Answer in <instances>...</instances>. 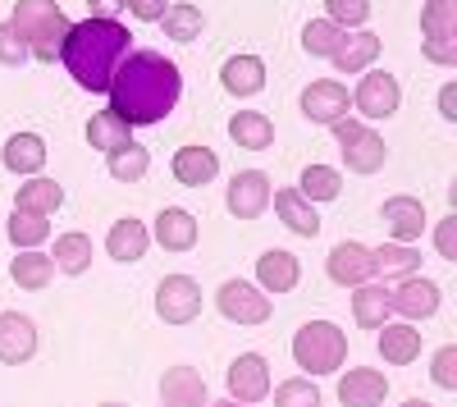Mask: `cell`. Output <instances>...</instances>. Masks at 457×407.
<instances>
[{
	"label": "cell",
	"instance_id": "6da1fadb",
	"mask_svg": "<svg viewBox=\"0 0 457 407\" xmlns=\"http://www.w3.org/2000/svg\"><path fill=\"white\" fill-rule=\"evenodd\" d=\"M105 92H110V110L133 129V124L165 120L170 110L179 105L183 79H179L174 60H165L156 51H129L124 64L114 69V79H110Z\"/></svg>",
	"mask_w": 457,
	"mask_h": 407
},
{
	"label": "cell",
	"instance_id": "7a4b0ae2",
	"mask_svg": "<svg viewBox=\"0 0 457 407\" xmlns=\"http://www.w3.org/2000/svg\"><path fill=\"white\" fill-rule=\"evenodd\" d=\"M129 28L114 23V19H87V23H69V37L60 46L64 69L73 73V83L87 87V92H105L114 69L124 64L129 55Z\"/></svg>",
	"mask_w": 457,
	"mask_h": 407
},
{
	"label": "cell",
	"instance_id": "3957f363",
	"mask_svg": "<svg viewBox=\"0 0 457 407\" xmlns=\"http://www.w3.org/2000/svg\"><path fill=\"white\" fill-rule=\"evenodd\" d=\"M10 23L19 28V37L28 42V55H32V60L55 64L64 37H69V19L60 14L55 0H19Z\"/></svg>",
	"mask_w": 457,
	"mask_h": 407
},
{
	"label": "cell",
	"instance_id": "277c9868",
	"mask_svg": "<svg viewBox=\"0 0 457 407\" xmlns=\"http://www.w3.org/2000/svg\"><path fill=\"white\" fill-rule=\"evenodd\" d=\"M348 357V335L334 320H307L293 335V361L312 376H334Z\"/></svg>",
	"mask_w": 457,
	"mask_h": 407
},
{
	"label": "cell",
	"instance_id": "5b68a950",
	"mask_svg": "<svg viewBox=\"0 0 457 407\" xmlns=\"http://www.w3.org/2000/svg\"><path fill=\"white\" fill-rule=\"evenodd\" d=\"M156 311L165 325H187L202 316V284L193 275H165L156 288Z\"/></svg>",
	"mask_w": 457,
	"mask_h": 407
},
{
	"label": "cell",
	"instance_id": "8992f818",
	"mask_svg": "<svg viewBox=\"0 0 457 407\" xmlns=\"http://www.w3.org/2000/svg\"><path fill=\"white\" fill-rule=\"evenodd\" d=\"M215 307H220L224 320H234V325H261V320H270V298H265L256 284H243V279H228L215 293Z\"/></svg>",
	"mask_w": 457,
	"mask_h": 407
},
{
	"label": "cell",
	"instance_id": "52a82bcc",
	"mask_svg": "<svg viewBox=\"0 0 457 407\" xmlns=\"http://www.w3.org/2000/svg\"><path fill=\"white\" fill-rule=\"evenodd\" d=\"M224 380H228V398L252 407V403H261L265 394H270V366H265L261 353H243V357H234Z\"/></svg>",
	"mask_w": 457,
	"mask_h": 407
},
{
	"label": "cell",
	"instance_id": "ba28073f",
	"mask_svg": "<svg viewBox=\"0 0 457 407\" xmlns=\"http://www.w3.org/2000/svg\"><path fill=\"white\" fill-rule=\"evenodd\" d=\"M353 105L361 110L366 120H389L394 110L403 105V92H398V79L394 73H366V79L357 83V92H353Z\"/></svg>",
	"mask_w": 457,
	"mask_h": 407
},
{
	"label": "cell",
	"instance_id": "9c48e42d",
	"mask_svg": "<svg viewBox=\"0 0 457 407\" xmlns=\"http://www.w3.org/2000/svg\"><path fill=\"white\" fill-rule=\"evenodd\" d=\"M389 311H398L403 320H430L439 311V284L407 275L398 288H389Z\"/></svg>",
	"mask_w": 457,
	"mask_h": 407
},
{
	"label": "cell",
	"instance_id": "30bf717a",
	"mask_svg": "<svg viewBox=\"0 0 457 407\" xmlns=\"http://www.w3.org/2000/svg\"><path fill=\"white\" fill-rule=\"evenodd\" d=\"M302 115H307L312 124H338V120H348V87L334 83V79H320L312 83L307 92H302Z\"/></svg>",
	"mask_w": 457,
	"mask_h": 407
},
{
	"label": "cell",
	"instance_id": "8fae6325",
	"mask_svg": "<svg viewBox=\"0 0 457 407\" xmlns=\"http://www.w3.org/2000/svg\"><path fill=\"white\" fill-rule=\"evenodd\" d=\"M224 206H228V215H238V220H256L265 206H270V179H265L261 170H243V174H234Z\"/></svg>",
	"mask_w": 457,
	"mask_h": 407
},
{
	"label": "cell",
	"instance_id": "7c38bea8",
	"mask_svg": "<svg viewBox=\"0 0 457 407\" xmlns=\"http://www.w3.org/2000/svg\"><path fill=\"white\" fill-rule=\"evenodd\" d=\"M329 279L343 284V288H361L375 279V256L366 243H338L329 252Z\"/></svg>",
	"mask_w": 457,
	"mask_h": 407
},
{
	"label": "cell",
	"instance_id": "4fadbf2b",
	"mask_svg": "<svg viewBox=\"0 0 457 407\" xmlns=\"http://www.w3.org/2000/svg\"><path fill=\"white\" fill-rule=\"evenodd\" d=\"M379 220H385V229L394 243H416L426 229V206L416 197H389L385 211H379Z\"/></svg>",
	"mask_w": 457,
	"mask_h": 407
},
{
	"label": "cell",
	"instance_id": "5bb4252c",
	"mask_svg": "<svg viewBox=\"0 0 457 407\" xmlns=\"http://www.w3.org/2000/svg\"><path fill=\"white\" fill-rule=\"evenodd\" d=\"M161 403L165 407H202L206 403V376L193 366H170L161 376Z\"/></svg>",
	"mask_w": 457,
	"mask_h": 407
},
{
	"label": "cell",
	"instance_id": "9a60e30c",
	"mask_svg": "<svg viewBox=\"0 0 457 407\" xmlns=\"http://www.w3.org/2000/svg\"><path fill=\"white\" fill-rule=\"evenodd\" d=\"M197 215L193 211H183V206H165L156 215V243L165 252H193L197 247Z\"/></svg>",
	"mask_w": 457,
	"mask_h": 407
},
{
	"label": "cell",
	"instance_id": "2e32d148",
	"mask_svg": "<svg viewBox=\"0 0 457 407\" xmlns=\"http://www.w3.org/2000/svg\"><path fill=\"white\" fill-rule=\"evenodd\" d=\"M37 353V325L19 311H5L0 316V361L5 366H19Z\"/></svg>",
	"mask_w": 457,
	"mask_h": 407
},
{
	"label": "cell",
	"instance_id": "e0dca14e",
	"mask_svg": "<svg viewBox=\"0 0 457 407\" xmlns=\"http://www.w3.org/2000/svg\"><path fill=\"white\" fill-rule=\"evenodd\" d=\"M385 394H389L385 371H366V366H357V371H348L338 380V403L343 407H379Z\"/></svg>",
	"mask_w": 457,
	"mask_h": 407
},
{
	"label": "cell",
	"instance_id": "ac0fdd59",
	"mask_svg": "<svg viewBox=\"0 0 457 407\" xmlns=\"http://www.w3.org/2000/svg\"><path fill=\"white\" fill-rule=\"evenodd\" d=\"M256 279H261L265 293H293L297 279H302V266H297L293 252L270 247V252H261V262H256Z\"/></svg>",
	"mask_w": 457,
	"mask_h": 407
},
{
	"label": "cell",
	"instance_id": "d6986e66",
	"mask_svg": "<svg viewBox=\"0 0 457 407\" xmlns=\"http://www.w3.org/2000/svg\"><path fill=\"white\" fill-rule=\"evenodd\" d=\"M275 211H279V220L297 234V238H316L320 234V215H316V206L302 197L297 188H279L275 193Z\"/></svg>",
	"mask_w": 457,
	"mask_h": 407
},
{
	"label": "cell",
	"instance_id": "ffe728a7",
	"mask_svg": "<svg viewBox=\"0 0 457 407\" xmlns=\"http://www.w3.org/2000/svg\"><path fill=\"white\" fill-rule=\"evenodd\" d=\"M146 247H151V234H146L142 220H133V215H129V220H114V225H110L105 252L114 256V262H142Z\"/></svg>",
	"mask_w": 457,
	"mask_h": 407
},
{
	"label": "cell",
	"instance_id": "44dd1931",
	"mask_svg": "<svg viewBox=\"0 0 457 407\" xmlns=\"http://www.w3.org/2000/svg\"><path fill=\"white\" fill-rule=\"evenodd\" d=\"M215 174H220V161H215L211 146H179L174 152V179L183 188H202Z\"/></svg>",
	"mask_w": 457,
	"mask_h": 407
},
{
	"label": "cell",
	"instance_id": "7402d4cb",
	"mask_svg": "<svg viewBox=\"0 0 457 407\" xmlns=\"http://www.w3.org/2000/svg\"><path fill=\"white\" fill-rule=\"evenodd\" d=\"M60 206H64V188L55 179H42V174H32L19 188V202H14V211H28V215H55Z\"/></svg>",
	"mask_w": 457,
	"mask_h": 407
},
{
	"label": "cell",
	"instance_id": "603a6c76",
	"mask_svg": "<svg viewBox=\"0 0 457 407\" xmlns=\"http://www.w3.org/2000/svg\"><path fill=\"white\" fill-rule=\"evenodd\" d=\"M228 137H234L243 152H265V146L275 142V124H270V115H261V110H243V115L228 120Z\"/></svg>",
	"mask_w": 457,
	"mask_h": 407
},
{
	"label": "cell",
	"instance_id": "cb8c5ba5",
	"mask_svg": "<svg viewBox=\"0 0 457 407\" xmlns=\"http://www.w3.org/2000/svg\"><path fill=\"white\" fill-rule=\"evenodd\" d=\"M379 357L389 366H407L421 357V335L411 325H379Z\"/></svg>",
	"mask_w": 457,
	"mask_h": 407
},
{
	"label": "cell",
	"instance_id": "d4e9b609",
	"mask_svg": "<svg viewBox=\"0 0 457 407\" xmlns=\"http://www.w3.org/2000/svg\"><path fill=\"white\" fill-rule=\"evenodd\" d=\"M385 156H389L385 137L370 133V129H361L348 146H343V161H348V170H353V174H375L379 165H385Z\"/></svg>",
	"mask_w": 457,
	"mask_h": 407
},
{
	"label": "cell",
	"instance_id": "484cf974",
	"mask_svg": "<svg viewBox=\"0 0 457 407\" xmlns=\"http://www.w3.org/2000/svg\"><path fill=\"white\" fill-rule=\"evenodd\" d=\"M133 129L114 115V110H96L92 115V124H87V142L96 146V152H124V146H133V137H129Z\"/></svg>",
	"mask_w": 457,
	"mask_h": 407
},
{
	"label": "cell",
	"instance_id": "4316f807",
	"mask_svg": "<svg viewBox=\"0 0 457 407\" xmlns=\"http://www.w3.org/2000/svg\"><path fill=\"white\" fill-rule=\"evenodd\" d=\"M220 79H224V87L234 96H252V92L265 87V64L256 55H234V60H224Z\"/></svg>",
	"mask_w": 457,
	"mask_h": 407
},
{
	"label": "cell",
	"instance_id": "83f0119b",
	"mask_svg": "<svg viewBox=\"0 0 457 407\" xmlns=\"http://www.w3.org/2000/svg\"><path fill=\"white\" fill-rule=\"evenodd\" d=\"M42 165H46V142L37 133H14L5 142V170H14V174H42Z\"/></svg>",
	"mask_w": 457,
	"mask_h": 407
},
{
	"label": "cell",
	"instance_id": "f1b7e54d",
	"mask_svg": "<svg viewBox=\"0 0 457 407\" xmlns=\"http://www.w3.org/2000/svg\"><path fill=\"white\" fill-rule=\"evenodd\" d=\"M353 316L361 329H379L389 325V288L385 284H361L353 293Z\"/></svg>",
	"mask_w": 457,
	"mask_h": 407
},
{
	"label": "cell",
	"instance_id": "f546056e",
	"mask_svg": "<svg viewBox=\"0 0 457 407\" xmlns=\"http://www.w3.org/2000/svg\"><path fill=\"white\" fill-rule=\"evenodd\" d=\"M375 256V275L385 279H407L416 266H421V252H416L411 243H385V247H370Z\"/></svg>",
	"mask_w": 457,
	"mask_h": 407
},
{
	"label": "cell",
	"instance_id": "4dcf8cb0",
	"mask_svg": "<svg viewBox=\"0 0 457 407\" xmlns=\"http://www.w3.org/2000/svg\"><path fill=\"white\" fill-rule=\"evenodd\" d=\"M375 55H379V37L375 32H357V37H343V46L334 51V64L343 73H361V69H370Z\"/></svg>",
	"mask_w": 457,
	"mask_h": 407
},
{
	"label": "cell",
	"instance_id": "1f68e13d",
	"mask_svg": "<svg viewBox=\"0 0 457 407\" xmlns=\"http://www.w3.org/2000/svg\"><path fill=\"white\" fill-rule=\"evenodd\" d=\"M51 262H55V270H64V275H83V270L92 266V238H87V234H60Z\"/></svg>",
	"mask_w": 457,
	"mask_h": 407
},
{
	"label": "cell",
	"instance_id": "d6a6232c",
	"mask_svg": "<svg viewBox=\"0 0 457 407\" xmlns=\"http://www.w3.org/2000/svg\"><path fill=\"white\" fill-rule=\"evenodd\" d=\"M421 32L430 42H457V0H426Z\"/></svg>",
	"mask_w": 457,
	"mask_h": 407
},
{
	"label": "cell",
	"instance_id": "836d02e7",
	"mask_svg": "<svg viewBox=\"0 0 457 407\" xmlns=\"http://www.w3.org/2000/svg\"><path fill=\"white\" fill-rule=\"evenodd\" d=\"M51 275H55V262L46 252H19V262L10 266V279L19 284V288H46L51 284Z\"/></svg>",
	"mask_w": 457,
	"mask_h": 407
},
{
	"label": "cell",
	"instance_id": "e575fe53",
	"mask_svg": "<svg viewBox=\"0 0 457 407\" xmlns=\"http://www.w3.org/2000/svg\"><path fill=\"white\" fill-rule=\"evenodd\" d=\"M343 32L338 23H329V19H312L307 28H302V46H307V55H320V60H334V51L343 46Z\"/></svg>",
	"mask_w": 457,
	"mask_h": 407
},
{
	"label": "cell",
	"instance_id": "d590c367",
	"mask_svg": "<svg viewBox=\"0 0 457 407\" xmlns=\"http://www.w3.org/2000/svg\"><path fill=\"white\" fill-rule=\"evenodd\" d=\"M297 193L307 197V202H334L343 193V179L329 165H307V170H302V188Z\"/></svg>",
	"mask_w": 457,
	"mask_h": 407
},
{
	"label": "cell",
	"instance_id": "8d00e7d4",
	"mask_svg": "<svg viewBox=\"0 0 457 407\" xmlns=\"http://www.w3.org/2000/svg\"><path fill=\"white\" fill-rule=\"evenodd\" d=\"M10 238H14V247H23V252H37L46 238H51V225H46V215H28V211H14L10 215Z\"/></svg>",
	"mask_w": 457,
	"mask_h": 407
},
{
	"label": "cell",
	"instance_id": "74e56055",
	"mask_svg": "<svg viewBox=\"0 0 457 407\" xmlns=\"http://www.w3.org/2000/svg\"><path fill=\"white\" fill-rule=\"evenodd\" d=\"M161 23H165L170 42H193V37L202 32V10H197V5H170V10L161 14Z\"/></svg>",
	"mask_w": 457,
	"mask_h": 407
},
{
	"label": "cell",
	"instance_id": "f35d334b",
	"mask_svg": "<svg viewBox=\"0 0 457 407\" xmlns=\"http://www.w3.org/2000/svg\"><path fill=\"white\" fill-rule=\"evenodd\" d=\"M146 170H151V156L142 152V146H124V152L110 156V174L120 179V183H137Z\"/></svg>",
	"mask_w": 457,
	"mask_h": 407
},
{
	"label": "cell",
	"instance_id": "ab89813d",
	"mask_svg": "<svg viewBox=\"0 0 457 407\" xmlns=\"http://www.w3.org/2000/svg\"><path fill=\"white\" fill-rule=\"evenodd\" d=\"M275 407H320V389L312 380H284L275 389Z\"/></svg>",
	"mask_w": 457,
	"mask_h": 407
},
{
	"label": "cell",
	"instance_id": "60d3db41",
	"mask_svg": "<svg viewBox=\"0 0 457 407\" xmlns=\"http://www.w3.org/2000/svg\"><path fill=\"white\" fill-rule=\"evenodd\" d=\"M325 10H329V14H325L329 23H338V28H343V23L357 28V23L370 19V0H325Z\"/></svg>",
	"mask_w": 457,
	"mask_h": 407
},
{
	"label": "cell",
	"instance_id": "b9f144b4",
	"mask_svg": "<svg viewBox=\"0 0 457 407\" xmlns=\"http://www.w3.org/2000/svg\"><path fill=\"white\" fill-rule=\"evenodd\" d=\"M23 60H28V42L19 37V28L14 23H0V64L19 69Z\"/></svg>",
	"mask_w": 457,
	"mask_h": 407
},
{
	"label": "cell",
	"instance_id": "7bdbcfd3",
	"mask_svg": "<svg viewBox=\"0 0 457 407\" xmlns=\"http://www.w3.org/2000/svg\"><path fill=\"white\" fill-rule=\"evenodd\" d=\"M430 376H435V385H439V389H457V348H453V344L435 353Z\"/></svg>",
	"mask_w": 457,
	"mask_h": 407
},
{
	"label": "cell",
	"instance_id": "ee69618b",
	"mask_svg": "<svg viewBox=\"0 0 457 407\" xmlns=\"http://www.w3.org/2000/svg\"><path fill=\"white\" fill-rule=\"evenodd\" d=\"M435 247L444 262H457V215H444L435 225Z\"/></svg>",
	"mask_w": 457,
	"mask_h": 407
},
{
	"label": "cell",
	"instance_id": "f6af8a7d",
	"mask_svg": "<svg viewBox=\"0 0 457 407\" xmlns=\"http://www.w3.org/2000/svg\"><path fill=\"white\" fill-rule=\"evenodd\" d=\"M124 5L133 10V19H142V23H156V19L170 10V0H124Z\"/></svg>",
	"mask_w": 457,
	"mask_h": 407
},
{
	"label": "cell",
	"instance_id": "bcb514c9",
	"mask_svg": "<svg viewBox=\"0 0 457 407\" xmlns=\"http://www.w3.org/2000/svg\"><path fill=\"white\" fill-rule=\"evenodd\" d=\"M421 51H426V60L430 64H457V42H421Z\"/></svg>",
	"mask_w": 457,
	"mask_h": 407
},
{
	"label": "cell",
	"instance_id": "7dc6e473",
	"mask_svg": "<svg viewBox=\"0 0 457 407\" xmlns=\"http://www.w3.org/2000/svg\"><path fill=\"white\" fill-rule=\"evenodd\" d=\"M87 5H92V19H114L124 10V0H87Z\"/></svg>",
	"mask_w": 457,
	"mask_h": 407
},
{
	"label": "cell",
	"instance_id": "c3c4849f",
	"mask_svg": "<svg viewBox=\"0 0 457 407\" xmlns=\"http://www.w3.org/2000/svg\"><path fill=\"white\" fill-rule=\"evenodd\" d=\"M439 115H444V120H457V87H453V83L439 92Z\"/></svg>",
	"mask_w": 457,
	"mask_h": 407
},
{
	"label": "cell",
	"instance_id": "681fc988",
	"mask_svg": "<svg viewBox=\"0 0 457 407\" xmlns=\"http://www.w3.org/2000/svg\"><path fill=\"white\" fill-rule=\"evenodd\" d=\"M357 133H361V124H357V120H338V124H334V137H338V146H348Z\"/></svg>",
	"mask_w": 457,
	"mask_h": 407
},
{
	"label": "cell",
	"instance_id": "f907efd6",
	"mask_svg": "<svg viewBox=\"0 0 457 407\" xmlns=\"http://www.w3.org/2000/svg\"><path fill=\"white\" fill-rule=\"evenodd\" d=\"M206 407H247V403H234V398H220V403H206Z\"/></svg>",
	"mask_w": 457,
	"mask_h": 407
},
{
	"label": "cell",
	"instance_id": "816d5d0a",
	"mask_svg": "<svg viewBox=\"0 0 457 407\" xmlns=\"http://www.w3.org/2000/svg\"><path fill=\"white\" fill-rule=\"evenodd\" d=\"M403 407H435V403H426V398H407Z\"/></svg>",
	"mask_w": 457,
	"mask_h": 407
},
{
	"label": "cell",
	"instance_id": "f5cc1de1",
	"mask_svg": "<svg viewBox=\"0 0 457 407\" xmlns=\"http://www.w3.org/2000/svg\"><path fill=\"white\" fill-rule=\"evenodd\" d=\"M101 407H124V403H101Z\"/></svg>",
	"mask_w": 457,
	"mask_h": 407
}]
</instances>
